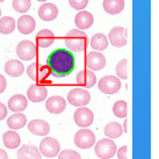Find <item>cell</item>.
<instances>
[{
	"label": "cell",
	"mask_w": 159,
	"mask_h": 159,
	"mask_svg": "<svg viewBox=\"0 0 159 159\" xmlns=\"http://www.w3.org/2000/svg\"><path fill=\"white\" fill-rule=\"evenodd\" d=\"M47 65L55 77H65L75 70V59L67 49H56L48 56Z\"/></svg>",
	"instance_id": "6da1fadb"
},
{
	"label": "cell",
	"mask_w": 159,
	"mask_h": 159,
	"mask_svg": "<svg viewBox=\"0 0 159 159\" xmlns=\"http://www.w3.org/2000/svg\"><path fill=\"white\" fill-rule=\"evenodd\" d=\"M64 42H65V45H66L69 51H72V52H81L86 48L89 39H87L86 33H84L83 30L72 29V30H70L65 35Z\"/></svg>",
	"instance_id": "7a4b0ae2"
},
{
	"label": "cell",
	"mask_w": 159,
	"mask_h": 159,
	"mask_svg": "<svg viewBox=\"0 0 159 159\" xmlns=\"http://www.w3.org/2000/svg\"><path fill=\"white\" fill-rule=\"evenodd\" d=\"M94 152L100 159H111L116 153V144L109 138H103L94 146Z\"/></svg>",
	"instance_id": "3957f363"
},
{
	"label": "cell",
	"mask_w": 159,
	"mask_h": 159,
	"mask_svg": "<svg viewBox=\"0 0 159 159\" xmlns=\"http://www.w3.org/2000/svg\"><path fill=\"white\" fill-rule=\"evenodd\" d=\"M27 75L34 81L43 83L48 80V78L51 75V71L48 65H43L41 63H33L27 67Z\"/></svg>",
	"instance_id": "277c9868"
},
{
	"label": "cell",
	"mask_w": 159,
	"mask_h": 159,
	"mask_svg": "<svg viewBox=\"0 0 159 159\" xmlns=\"http://www.w3.org/2000/svg\"><path fill=\"white\" fill-rule=\"evenodd\" d=\"M67 101L75 107H85L91 101V94L89 91L83 89H73L67 93Z\"/></svg>",
	"instance_id": "5b68a950"
},
{
	"label": "cell",
	"mask_w": 159,
	"mask_h": 159,
	"mask_svg": "<svg viewBox=\"0 0 159 159\" xmlns=\"http://www.w3.org/2000/svg\"><path fill=\"white\" fill-rule=\"evenodd\" d=\"M39 150H40L42 156H44L47 158H53L59 153L61 145H59V142L56 138L45 137L40 143V149Z\"/></svg>",
	"instance_id": "8992f818"
},
{
	"label": "cell",
	"mask_w": 159,
	"mask_h": 159,
	"mask_svg": "<svg viewBox=\"0 0 159 159\" xmlns=\"http://www.w3.org/2000/svg\"><path fill=\"white\" fill-rule=\"evenodd\" d=\"M98 86L105 94H115L121 89V80L116 75H105L99 80Z\"/></svg>",
	"instance_id": "52a82bcc"
},
{
	"label": "cell",
	"mask_w": 159,
	"mask_h": 159,
	"mask_svg": "<svg viewBox=\"0 0 159 159\" xmlns=\"http://www.w3.org/2000/svg\"><path fill=\"white\" fill-rule=\"evenodd\" d=\"M75 144L79 149H89L95 144V136L89 129H80L75 135Z\"/></svg>",
	"instance_id": "ba28073f"
},
{
	"label": "cell",
	"mask_w": 159,
	"mask_h": 159,
	"mask_svg": "<svg viewBox=\"0 0 159 159\" xmlns=\"http://www.w3.org/2000/svg\"><path fill=\"white\" fill-rule=\"evenodd\" d=\"M75 124L79 128H89L94 121V114L93 111L86 107H80L75 111L73 115Z\"/></svg>",
	"instance_id": "9c48e42d"
},
{
	"label": "cell",
	"mask_w": 159,
	"mask_h": 159,
	"mask_svg": "<svg viewBox=\"0 0 159 159\" xmlns=\"http://www.w3.org/2000/svg\"><path fill=\"white\" fill-rule=\"evenodd\" d=\"M37 53V48L31 41H21L16 47V55L22 61H31Z\"/></svg>",
	"instance_id": "30bf717a"
},
{
	"label": "cell",
	"mask_w": 159,
	"mask_h": 159,
	"mask_svg": "<svg viewBox=\"0 0 159 159\" xmlns=\"http://www.w3.org/2000/svg\"><path fill=\"white\" fill-rule=\"evenodd\" d=\"M86 65L89 70L100 71L106 66V57L98 51H91L86 56Z\"/></svg>",
	"instance_id": "8fae6325"
},
{
	"label": "cell",
	"mask_w": 159,
	"mask_h": 159,
	"mask_svg": "<svg viewBox=\"0 0 159 159\" xmlns=\"http://www.w3.org/2000/svg\"><path fill=\"white\" fill-rule=\"evenodd\" d=\"M109 42L115 48H122L127 44V31L123 27H114L109 34Z\"/></svg>",
	"instance_id": "7c38bea8"
},
{
	"label": "cell",
	"mask_w": 159,
	"mask_h": 159,
	"mask_svg": "<svg viewBox=\"0 0 159 159\" xmlns=\"http://www.w3.org/2000/svg\"><path fill=\"white\" fill-rule=\"evenodd\" d=\"M45 107H47L49 113H51V114H61L65 111L66 101L64 98L59 97V95H53L47 100Z\"/></svg>",
	"instance_id": "4fadbf2b"
},
{
	"label": "cell",
	"mask_w": 159,
	"mask_h": 159,
	"mask_svg": "<svg viewBox=\"0 0 159 159\" xmlns=\"http://www.w3.org/2000/svg\"><path fill=\"white\" fill-rule=\"evenodd\" d=\"M48 95V89L44 85H30L29 89L27 91V97L33 102H41L45 100Z\"/></svg>",
	"instance_id": "5bb4252c"
},
{
	"label": "cell",
	"mask_w": 159,
	"mask_h": 159,
	"mask_svg": "<svg viewBox=\"0 0 159 159\" xmlns=\"http://www.w3.org/2000/svg\"><path fill=\"white\" fill-rule=\"evenodd\" d=\"M28 130L36 136H47L50 131V125L44 120H33L28 123Z\"/></svg>",
	"instance_id": "9a60e30c"
},
{
	"label": "cell",
	"mask_w": 159,
	"mask_h": 159,
	"mask_svg": "<svg viewBox=\"0 0 159 159\" xmlns=\"http://www.w3.org/2000/svg\"><path fill=\"white\" fill-rule=\"evenodd\" d=\"M58 15V8L55 4L45 2L39 9V16L43 21H53Z\"/></svg>",
	"instance_id": "2e32d148"
},
{
	"label": "cell",
	"mask_w": 159,
	"mask_h": 159,
	"mask_svg": "<svg viewBox=\"0 0 159 159\" xmlns=\"http://www.w3.org/2000/svg\"><path fill=\"white\" fill-rule=\"evenodd\" d=\"M93 22H94V18L87 11H80L75 18V23L79 30H85L91 28Z\"/></svg>",
	"instance_id": "e0dca14e"
},
{
	"label": "cell",
	"mask_w": 159,
	"mask_h": 159,
	"mask_svg": "<svg viewBox=\"0 0 159 159\" xmlns=\"http://www.w3.org/2000/svg\"><path fill=\"white\" fill-rule=\"evenodd\" d=\"M16 159H42V155L35 145L26 144L18 150Z\"/></svg>",
	"instance_id": "ac0fdd59"
},
{
	"label": "cell",
	"mask_w": 159,
	"mask_h": 159,
	"mask_svg": "<svg viewBox=\"0 0 159 159\" xmlns=\"http://www.w3.org/2000/svg\"><path fill=\"white\" fill-rule=\"evenodd\" d=\"M16 27H18L19 31L21 34H25V35H28L34 31L36 27V21L35 19L30 16V15H22L20 16V19L16 22Z\"/></svg>",
	"instance_id": "d6986e66"
},
{
	"label": "cell",
	"mask_w": 159,
	"mask_h": 159,
	"mask_svg": "<svg viewBox=\"0 0 159 159\" xmlns=\"http://www.w3.org/2000/svg\"><path fill=\"white\" fill-rule=\"evenodd\" d=\"M28 106V99L22 94H15L8 100V109L13 113H21Z\"/></svg>",
	"instance_id": "ffe728a7"
},
{
	"label": "cell",
	"mask_w": 159,
	"mask_h": 159,
	"mask_svg": "<svg viewBox=\"0 0 159 159\" xmlns=\"http://www.w3.org/2000/svg\"><path fill=\"white\" fill-rule=\"evenodd\" d=\"M77 84L79 86H84L87 89H91L94 85L97 84V77L95 75L89 70H83L80 71L77 75Z\"/></svg>",
	"instance_id": "44dd1931"
},
{
	"label": "cell",
	"mask_w": 159,
	"mask_h": 159,
	"mask_svg": "<svg viewBox=\"0 0 159 159\" xmlns=\"http://www.w3.org/2000/svg\"><path fill=\"white\" fill-rule=\"evenodd\" d=\"M55 42V34L49 29H42L36 35V43L40 48H48Z\"/></svg>",
	"instance_id": "7402d4cb"
},
{
	"label": "cell",
	"mask_w": 159,
	"mask_h": 159,
	"mask_svg": "<svg viewBox=\"0 0 159 159\" xmlns=\"http://www.w3.org/2000/svg\"><path fill=\"white\" fill-rule=\"evenodd\" d=\"M102 7L106 13L111 15H116L123 11L124 0H103Z\"/></svg>",
	"instance_id": "603a6c76"
},
{
	"label": "cell",
	"mask_w": 159,
	"mask_h": 159,
	"mask_svg": "<svg viewBox=\"0 0 159 159\" xmlns=\"http://www.w3.org/2000/svg\"><path fill=\"white\" fill-rule=\"evenodd\" d=\"M25 71L23 64L18 59H11L5 64V72L11 77H20Z\"/></svg>",
	"instance_id": "cb8c5ba5"
},
{
	"label": "cell",
	"mask_w": 159,
	"mask_h": 159,
	"mask_svg": "<svg viewBox=\"0 0 159 159\" xmlns=\"http://www.w3.org/2000/svg\"><path fill=\"white\" fill-rule=\"evenodd\" d=\"M2 142L6 148L8 149H16L21 144V138L15 130H8L2 135Z\"/></svg>",
	"instance_id": "d4e9b609"
},
{
	"label": "cell",
	"mask_w": 159,
	"mask_h": 159,
	"mask_svg": "<svg viewBox=\"0 0 159 159\" xmlns=\"http://www.w3.org/2000/svg\"><path fill=\"white\" fill-rule=\"evenodd\" d=\"M26 124L27 117L22 113H15L7 119V125H8V128H11V130H19V129L23 128Z\"/></svg>",
	"instance_id": "484cf974"
},
{
	"label": "cell",
	"mask_w": 159,
	"mask_h": 159,
	"mask_svg": "<svg viewBox=\"0 0 159 159\" xmlns=\"http://www.w3.org/2000/svg\"><path fill=\"white\" fill-rule=\"evenodd\" d=\"M103 133L109 138H119L123 134V129H122V127H121V124L119 122H109L105 127Z\"/></svg>",
	"instance_id": "4316f807"
},
{
	"label": "cell",
	"mask_w": 159,
	"mask_h": 159,
	"mask_svg": "<svg viewBox=\"0 0 159 159\" xmlns=\"http://www.w3.org/2000/svg\"><path fill=\"white\" fill-rule=\"evenodd\" d=\"M91 47L94 50H98V51H102V50L107 49V47H108V40H107L106 35H103L101 33L95 34L91 39Z\"/></svg>",
	"instance_id": "83f0119b"
},
{
	"label": "cell",
	"mask_w": 159,
	"mask_h": 159,
	"mask_svg": "<svg viewBox=\"0 0 159 159\" xmlns=\"http://www.w3.org/2000/svg\"><path fill=\"white\" fill-rule=\"evenodd\" d=\"M15 27H16V22H15V20L13 18L4 16V18L0 19V33L1 34L7 35V34L13 33Z\"/></svg>",
	"instance_id": "f1b7e54d"
},
{
	"label": "cell",
	"mask_w": 159,
	"mask_h": 159,
	"mask_svg": "<svg viewBox=\"0 0 159 159\" xmlns=\"http://www.w3.org/2000/svg\"><path fill=\"white\" fill-rule=\"evenodd\" d=\"M113 113L115 116H117L120 119H125L127 114H128V105L127 102L123 100L116 101L113 106Z\"/></svg>",
	"instance_id": "f546056e"
},
{
	"label": "cell",
	"mask_w": 159,
	"mask_h": 159,
	"mask_svg": "<svg viewBox=\"0 0 159 159\" xmlns=\"http://www.w3.org/2000/svg\"><path fill=\"white\" fill-rule=\"evenodd\" d=\"M12 5L18 13H26L30 9L31 1L30 0H13Z\"/></svg>",
	"instance_id": "4dcf8cb0"
},
{
	"label": "cell",
	"mask_w": 159,
	"mask_h": 159,
	"mask_svg": "<svg viewBox=\"0 0 159 159\" xmlns=\"http://www.w3.org/2000/svg\"><path fill=\"white\" fill-rule=\"evenodd\" d=\"M116 75L119 78L121 79H127V77H128V61L127 59H122V61H120L119 64L116 65Z\"/></svg>",
	"instance_id": "1f68e13d"
},
{
	"label": "cell",
	"mask_w": 159,
	"mask_h": 159,
	"mask_svg": "<svg viewBox=\"0 0 159 159\" xmlns=\"http://www.w3.org/2000/svg\"><path fill=\"white\" fill-rule=\"evenodd\" d=\"M58 159H81V156L75 150H63L61 153H58Z\"/></svg>",
	"instance_id": "d6a6232c"
},
{
	"label": "cell",
	"mask_w": 159,
	"mask_h": 159,
	"mask_svg": "<svg viewBox=\"0 0 159 159\" xmlns=\"http://www.w3.org/2000/svg\"><path fill=\"white\" fill-rule=\"evenodd\" d=\"M89 0H69V4L72 8L77 11H84V8L89 5Z\"/></svg>",
	"instance_id": "836d02e7"
},
{
	"label": "cell",
	"mask_w": 159,
	"mask_h": 159,
	"mask_svg": "<svg viewBox=\"0 0 159 159\" xmlns=\"http://www.w3.org/2000/svg\"><path fill=\"white\" fill-rule=\"evenodd\" d=\"M127 152H128V148L124 145L122 148H120L117 150V158L119 159H128L127 158Z\"/></svg>",
	"instance_id": "e575fe53"
},
{
	"label": "cell",
	"mask_w": 159,
	"mask_h": 159,
	"mask_svg": "<svg viewBox=\"0 0 159 159\" xmlns=\"http://www.w3.org/2000/svg\"><path fill=\"white\" fill-rule=\"evenodd\" d=\"M7 111H8V108L5 106L4 103L0 102V121H2L7 116Z\"/></svg>",
	"instance_id": "d590c367"
},
{
	"label": "cell",
	"mask_w": 159,
	"mask_h": 159,
	"mask_svg": "<svg viewBox=\"0 0 159 159\" xmlns=\"http://www.w3.org/2000/svg\"><path fill=\"white\" fill-rule=\"evenodd\" d=\"M7 87V80L5 79V77L2 75H0V94L4 92Z\"/></svg>",
	"instance_id": "8d00e7d4"
},
{
	"label": "cell",
	"mask_w": 159,
	"mask_h": 159,
	"mask_svg": "<svg viewBox=\"0 0 159 159\" xmlns=\"http://www.w3.org/2000/svg\"><path fill=\"white\" fill-rule=\"evenodd\" d=\"M0 159H8V155L7 152L2 149H0Z\"/></svg>",
	"instance_id": "74e56055"
},
{
	"label": "cell",
	"mask_w": 159,
	"mask_h": 159,
	"mask_svg": "<svg viewBox=\"0 0 159 159\" xmlns=\"http://www.w3.org/2000/svg\"><path fill=\"white\" fill-rule=\"evenodd\" d=\"M37 1H47V0H37Z\"/></svg>",
	"instance_id": "f35d334b"
},
{
	"label": "cell",
	"mask_w": 159,
	"mask_h": 159,
	"mask_svg": "<svg viewBox=\"0 0 159 159\" xmlns=\"http://www.w3.org/2000/svg\"><path fill=\"white\" fill-rule=\"evenodd\" d=\"M2 1H5V0H0V2H2Z\"/></svg>",
	"instance_id": "ab89813d"
},
{
	"label": "cell",
	"mask_w": 159,
	"mask_h": 159,
	"mask_svg": "<svg viewBox=\"0 0 159 159\" xmlns=\"http://www.w3.org/2000/svg\"><path fill=\"white\" fill-rule=\"evenodd\" d=\"M0 16H1V9H0Z\"/></svg>",
	"instance_id": "60d3db41"
}]
</instances>
